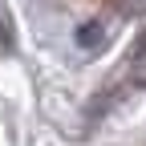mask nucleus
I'll return each mask as SVG.
<instances>
[{
	"label": "nucleus",
	"instance_id": "obj_1",
	"mask_svg": "<svg viewBox=\"0 0 146 146\" xmlns=\"http://www.w3.org/2000/svg\"><path fill=\"white\" fill-rule=\"evenodd\" d=\"M130 69H134V77H138V81H146V36H142V41H138V49H134Z\"/></svg>",
	"mask_w": 146,
	"mask_h": 146
},
{
	"label": "nucleus",
	"instance_id": "obj_2",
	"mask_svg": "<svg viewBox=\"0 0 146 146\" xmlns=\"http://www.w3.org/2000/svg\"><path fill=\"white\" fill-rule=\"evenodd\" d=\"M118 12H126V16H138V12H146V0H110Z\"/></svg>",
	"mask_w": 146,
	"mask_h": 146
},
{
	"label": "nucleus",
	"instance_id": "obj_3",
	"mask_svg": "<svg viewBox=\"0 0 146 146\" xmlns=\"http://www.w3.org/2000/svg\"><path fill=\"white\" fill-rule=\"evenodd\" d=\"M0 53H8V33H4V21H0Z\"/></svg>",
	"mask_w": 146,
	"mask_h": 146
}]
</instances>
